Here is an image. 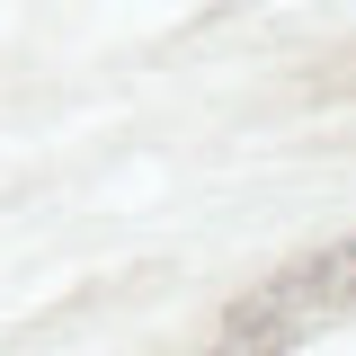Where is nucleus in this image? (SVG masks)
I'll return each instance as SVG.
<instances>
[{
    "mask_svg": "<svg viewBox=\"0 0 356 356\" xmlns=\"http://www.w3.org/2000/svg\"><path fill=\"white\" fill-rule=\"evenodd\" d=\"M285 348V330H232L222 348H205V356H276Z\"/></svg>",
    "mask_w": 356,
    "mask_h": 356,
    "instance_id": "f03ea898",
    "label": "nucleus"
},
{
    "mask_svg": "<svg viewBox=\"0 0 356 356\" xmlns=\"http://www.w3.org/2000/svg\"><path fill=\"white\" fill-rule=\"evenodd\" d=\"M348 303H356V232L339 241V250L285 267V276L259 285L250 303H232V330H285V321H303V312H348Z\"/></svg>",
    "mask_w": 356,
    "mask_h": 356,
    "instance_id": "f257e3e1",
    "label": "nucleus"
}]
</instances>
